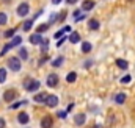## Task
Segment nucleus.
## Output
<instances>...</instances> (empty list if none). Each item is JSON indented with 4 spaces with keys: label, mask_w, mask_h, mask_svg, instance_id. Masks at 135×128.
<instances>
[{
    "label": "nucleus",
    "mask_w": 135,
    "mask_h": 128,
    "mask_svg": "<svg viewBox=\"0 0 135 128\" xmlns=\"http://www.w3.org/2000/svg\"><path fill=\"white\" fill-rule=\"evenodd\" d=\"M116 66H118L119 69H127V67H129L127 61H124V60H116Z\"/></svg>",
    "instance_id": "nucleus-18"
},
{
    "label": "nucleus",
    "mask_w": 135,
    "mask_h": 128,
    "mask_svg": "<svg viewBox=\"0 0 135 128\" xmlns=\"http://www.w3.org/2000/svg\"><path fill=\"white\" fill-rule=\"evenodd\" d=\"M88 25H90L91 30H98V28H99V22H98L96 19H91V20L88 22Z\"/></svg>",
    "instance_id": "nucleus-17"
},
{
    "label": "nucleus",
    "mask_w": 135,
    "mask_h": 128,
    "mask_svg": "<svg viewBox=\"0 0 135 128\" xmlns=\"http://www.w3.org/2000/svg\"><path fill=\"white\" fill-rule=\"evenodd\" d=\"M75 2H77V0H66V3H68V5H74Z\"/></svg>",
    "instance_id": "nucleus-32"
},
{
    "label": "nucleus",
    "mask_w": 135,
    "mask_h": 128,
    "mask_svg": "<svg viewBox=\"0 0 135 128\" xmlns=\"http://www.w3.org/2000/svg\"><path fill=\"white\" fill-rule=\"evenodd\" d=\"M14 33H16V28H9L8 31L3 33V36H5V38H11V36H14Z\"/></svg>",
    "instance_id": "nucleus-26"
},
{
    "label": "nucleus",
    "mask_w": 135,
    "mask_h": 128,
    "mask_svg": "<svg viewBox=\"0 0 135 128\" xmlns=\"http://www.w3.org/2000/svg\"><path fill=\"white\" fill-rule=\"evenodd\" d=\"M96 3L93 2V0H85L83 2V5H82V8L85 9V11H90V9H93V6H94Z\"/></svg>",
    "instance_id": "nucleus-9"
},
{
    "label": "nucleus",
    "mask_w": 135,
    "mask_h": 128,
    "mask_svg": "<svg viewBox=\"0 0 135 128\" xmlns=\"http://www.w3.org/2000/svg\"><path fill=\"white\" fill-rule=\"evenodd\" d=\"M57 84H58V75L57 73H50L47 77V86L49 88H55Z\"/></svg>",
    "instance_id": "nucleus-5"
},
{
    "label": "nucleus",
    "mask_w": 135,
    "mask_h": 128,
    "mask_svg": "<svg viewBox=\"0 0 135 128\" xmlns=\"http://www.w3.org/2000/svg\"><path fill=\"white\" fill-rule=\"evenodd\" d=\"M131 75H126V77H123V80H121V83H124V84H127V83H131Z\"/></svg>",
    "instance_id": "nucleus-27"
},
{
    "label": "nucleus",
    "mask_w": 135,
    "mask_h": 128,
    "mask_svg": "<svg viewBox=\"0 0 135 128\" xmlns=\"http://www.w3.org/2000/svg\"><path fill=\"white\" fill-rule=\"evenodd\" d=\"M47 27H49V24H42V25H39V27H38V30H36V31H38V34L44 33L46 30H47Z\"/></svg>",
    "instance_id": "nucleus-23"
},
{
    "label": "nucleus",
    "mask_w": 135,
    "mask_h": 128,
    "mask_svg": "<svg viewBox=\"0 0 135 128\" xmlns=\"http://www.w3.org/2000/svg\"><path fill=\"white\" fill-rule=\"evenodd\" d=\"M58 117H60V119H65V117H66V113H65V111L58 113Z\"/></svg>",
    "instance_id": "nucleus-29"
},
{
    "label": "nucleus",
    "mask_w": 135,
    "mask_h": 128,
    "mask_svg": "<svg viewBox=\"0 0 135 128\" xmlns=\"http://www.w3.org/2000/svg\"><path fill=\"white\" fill-rule=\"evenodd\" d=\"M32 27H33V20H25V22H24V25H22L24 31H30V30H32Z\"/></svg>",
    "instance_id": "nucleus-14"
},
{
    "label": "nucleus",
    "mask_w": 135,
    "mask_h": 128,
    "mask_svg": "<svg viewBox=\"0 0 135 128\" xmlns=\"http://www.w3.org/2000/svg\"><path fill=\"white\" fill-rule=\"evenodd\" d=\"M74 122H75V125H83L85 124V114H77Z\"/></svg>",
    "instance_id": "nucleus-12"
},
{
    "label": "nucleus",
    "mask_w": 135,
    "mask_h": 128,
    "mask_svg": "<svg viewBox=\"0 0 135 128\" xmlns=\"http://www.w3.org/2000/svg\"><path fill=\"white\" fill-rule=\"evenodd\" d=\"M28 11H30L28 3H21V5L17 6V16H21V17L27 16V14H28Z\"/></svg>",
    "instance_id": "nucleus-3"
},
{
    "label": "nucleus",
    "mask_w": 135,
    "mask_h": 128,
    "mask_svg": "<svg viewBox=\"0 0 135 128\" xmlns=\"http://www.w3.org/2000/svg\"><path fill=\"white\" fill-rule=\"evenodd\" d=\"M8 67H9L11 70H14V72L21 70V60H19L17 56H13V58H9V60H8Z\"/></svg>",
    "instance_id": "nucleus-2"
},
{
    "label": "nucleus",
    "mask_w": 135,
    "mask_h": 128,
    "mask_svg": "<svg viewBox=\"0 0 135 128\" xmlns=\"http://www.w3.org/2000/svg\"><path fill=\"white\" fill-rule=\"evenodd\" d=\"M52 2H54V5H58V3H60L61 0H52Z\"/></svg>",
    "instance_id": "nucleus-34"
},
{
    "label": "nucleus",
    "mask_w": 135,
    "mask_h": 128,
    "mask_svg": "<svg viewBox=\"0 0 135 128\" xmlns=\"http://www.w3.org/2000/svg\"><path fill=\"white\" fill-rule=\"evenodd\" d=\"M39 86H41V83H39L38 80H32V78H28V80L24 83V88H25L28 92H35V91H38Z\"/></svg>",
    "instance_id": "nucleus-1"
},
{
    "label": "nucleus",
    "mask_w": 135,
    "mask_h": 128,
    "mask_svg": "<svg viewBox=\"0 0 135 128\" xmlns=\"http://www.w3.org/2000/svg\"><path fill=\"white\" fill-rule=\"evenodd\" d=\"M16 95H17V92H16L14 89H8V91L3 92V100H5V102H13V100L16 98Z\"/></svg>",
    "instance_id": "nucleus-4"
},
{
    "label": "nucleus",
    "mask_w": 135,
    "mask_h": 128,
    "mask_svg": "<svg viewBox=\"0 0 135 128\" xmlns=\"http://www.w3.org/2000/svg\"><path fill=\"white\" fill-rule=\"evenodd\" d=\"M21 42H22V38H21V36H14V38H13V41H11V42H9L8 45H9V49H13V47L19 45Z\"/></svg>",
    "instance_id": "nucleus-10"
},
{
    "label": "nucleus",
    "mask_w": 135,
    "mask_h": 128,
    "mask_svg": "<svg viewBox=\"0 0 135 128\" xmlns=\"http://www.w3.org/2000/svg\"><path fill=\"white\" fill-rule=\"evenodd\" d=\"M63 63V58H58V60H55V61H54V67H58V66H60V64Z\"/></svg>",
    "instance_id": "nucleus-28"
},
{
    "label": "nucleus",
    "mask_w": 135,
    "mask_h": 128,
    "mask_svg": "<svg viewBox=\"0 0 135 128\" xmlns=\"http://www.w3.org/2000/svg\"><path fill=\"white\" fill-rule=\"evenodd\" d=\"M6 20H8V16L5 13H0V25H5Z\"/></svg>",
    "instance_id": "nucleus-24"
},
{
    "label": "nucleus",
    "mask_w": 135,
    "mask_h": 128,
    "mask_svg": "<svg viewBox=\"0 0 135 128\" xmlns=\"http://www.w3.org/2000/svg\"><path fill=\"white\" fill-rule=\"evenodd\" d=\"M52 125H54L52 116H44L42 120H41V128H52Z\"/></svg>",
    "instance_id": "nucleus-7"
},
{
    "label": "nucleus",
    "mask_w": 135,
    "mask_h": 128,
    "mask_svg": "<svg viewBox=\"0 0 135 128\" xmlns=\"http://www.w3.org/2000/svg\"><path fill=\"white\" fill-rule=\"evenodd\" d=\"M0 128H5V119L0 117Z\"/></svg>",
    "instance_id": "nucleus-31"
},
{
    "label": "nucleus",
    "mask_w": 135,
    "mask_h": 128,
    "mask_svg": "<svg viewBox=\"0 0 135 128\" xmlns=\"http://www.w3.org/2000/svg\"><path fill=\"white\" fill-rule=\"evenodd\" d=\"M115 100H116V103H118V105H123V103L126 102V94H123V92H121V94H118V95L115 97Z\"/></svg>",
    "instance_id": "nucleus-15"
},
{
    "label": "nucleus",
    "mask_w": 135,
    "mask_h": 128,
    "mask_svg": "<svg viewBox=\"0 0 135 128\" xmlns=\"http://www.w3.org/2000/svg\"><path fill=\"white\" fill-rule=\"evenodd\" d=\"M55 17H57V14H52V17H50V22H55V20H57Z\"/></svg>",
    "instance_id": "nucleus-33"
},
{
    "label": "nucleus",
    "mask_w": 135,
    "mask_h": 128,
    "mask_svg": "<svg viewBox=\"0 0 135 128\" xmlns=\"http://www.w3.org/2000/svg\"><path fill=\"white\" fill-rule=\"evenodd\" d=\"M27 56H28L27 55V50L25 49H21L19 50V60H27Z\"/></svg>",
    "instance_id": "nucleus-22"
},
{
    "label": "nucleus",
    "mask_w": 135,
    "mask_h": 128,
    "mask_svg": "<svg viewBox=\"0 0 135 128\" xmlns=\"http://www.w3.org/2000/svg\"><path fill=\"white\" fill-rule=\"evenodd\" d=\"M17 120H19L21 124H24V125H25V124H28L30 117H28V114H27V113H19V114H17Z\"/></svg>",
    "instance_id": "nucleus-8"
},
{
    "label": "nucleus",
    "mask_w": 135,
    "mask_h": 128,
    "mask_svg": "<svg viewBox=\"0 0 135 128\" xmlns=\"http://www.w3.org/2000/svg\"><path fill=\"white\" fill-rule=\"evenodd\" d=\"M79 39H80V36H79V33H75V31H72L71 33V36H69V42H79Z\"/></svg>",
    "instance_id": "nucleus-16"
},
{
    "label": "nucleus",
    "mask_w": 135,
    "mask_h": 128,
    "mask_svg": "<svg viewBox=\"0 0 135 128\" xmlns=\"http://www.w3.org/2000/svg\"><path fill=\"white\" fill-rule=\"evenodd\" d=\"M6 75H8L6 70H5V69H0V83H3V81L6 80Z\"/></svg>",
    "instance_id": "nucleus-25"
},
{
    "label": "nucleus",
    "mask_w": 135,
    "mask_h": 128,
    "mask_svg": "<svg viewBox=\"0 0 135 128\" xmlns=\"http://www.w3.org/2000/svg\"><path fill=\"white\" fill-rule=\"evenodd\" d=\"M46 98H47V94H46V92H41V94H36V95H35V102L42 103V102H46Z\"/></svg>",
    "instance_id": "nucleus-13"
},
{
    "label": "nucleus",
    "mask_w": 135,
    "mask_h": 128,
    "mask_svg": "<svg viewBox=\"0 0 135 128\" xmlns=\"http://www.w3.org/2000/svg\"><path fill=\"white\" fill-rule=\"evenodd\" d=\"M66 31H71V27H69V25H68V27H63V28H61L58 33H55V39L61 38V34H63V33H66Z\"/></svg>",
    "instance_id": "nucleus-19"
},
{
    "label": "nucleus",
    "mask_w": 135,
    "mask_h": 128,
    "mask_svg": "<svg viewBox=\"0 0 135 128\" xmlns=\"http://www.w3.org/2000/svg\"><path fill=\"white\" fill-rule=\"evenodd\" d=\"M30 42L35 44V45H38V44H41V42H42V39H41V36L36 33V34H32V36H30Z\"/></svg>",
    "instance_id": "nucleus-11"
},
{
    "label": "nucleus",
    "mask_w": 135,
    "mask_h": 128,
    "mask_svg": "<svg viewBox=\"0 0 135 128\" xmlns=\"http://www.w3.org/2000/svg\"><path fill=\"white\" fill-rule=\"evenodd\" d=\"M82 50H83V53H90L91 52V44L90 42H83L82 44Z\"/></svg>",
    "instance_id": "nucleus-21"
},
{
    "label": "nucleus",
    "mask_w": 135,
    "mask_h": 128,
    "mask_svg": "<svg viewBox=\"0 0 135 128\" xmlns=\"http://www.w3.org/2000/svg\"><path fill=\"white\" fill-rule=\"evenodd\" d=\"M49 108H55L57 105H58V97L57 95H47V98H46V102H44Z\"/></svg>",
    "instance_id": "nucleus-6"
},
{
    "label": "nucleus",
    "mask_w": 135,
    "mask_h": 128,
    "mask_svg": "<svg viewBox=\"0 0 135 128\" xmlns=\"http://www.w3.org/2000/svg\"><path fill=\"white\" fill-rule=\"evenodd\" d=\"M65 41H66V38H61V39H60V42H57V47H60V45H61Z\"/></svg>",
    "instance_id": "nucleus-30"
},
{
    "label": "nucleus",
    "mask_w": 135,
    "mask_h": 128,
    "mask_svg": "<svg viewBox=\"0 0 135 128\" xmlns=\"http://www.w3.org/2000/svg\"><path fill=\"white\" fill-rule=\"evenodd\" d=\"M3 2H9V0H3Z\"/></svg>",
    "instance_id": "nucleus-35"
},
{
    "label": "nucleus",
    "mask_w": 135,
    "mask_h": 128,
    "mask_svg": "<svg viewBox=\"0 0 135 128\" xmlns=\"http://www.w3.org/2000/svg\"><path fill=\"white\" fill-rule=\"evenodd\" d=\"M75 78H77V73H75V72H71V73H68L66 81H68V83H74V81H75Z\"/></svg>",
    "instance_id": "nucleus-20"
}]
</instances>
